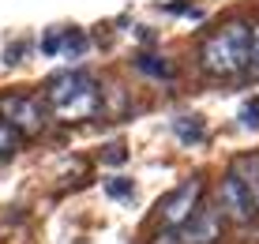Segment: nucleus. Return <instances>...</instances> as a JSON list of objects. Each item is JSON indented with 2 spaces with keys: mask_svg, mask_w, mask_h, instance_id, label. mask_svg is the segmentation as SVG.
Returning a JSON list of instances; mask_svg holds the SVG:
<instances>
[{
  "mask_svg": "<svg viewBox=\"0 0 259 244\" xmlns=\"http://www.w3.org/2000/svg\"><path fill=\"white\" fill-rule=\"evenodd\" d=\"M218 207H222V214H226V218H233V222H240V225L252 222L255 214H259L252 192L244 188V180H240L237 173H229V177L218 184Z\"/></svg>",
  "mask_w": 259,
  "mask_h": 244,
  "instance_id": "20e7f679",
  "label": "nucleus"
},
{
  "mask_svg": "<svg viewBox=\"0 0 259 244\" xmlns=\"http://www.w3.org/2000/svg\"><path fill=\"white\" fill-rule=\"evenodd\" d=\"M15 147H19V132H15L12 124L4 120V113H0V158H8Z\"/></svg>",
  "mask_w": 259,
  "mask_h": 244,
  "instance_id": "9d476101",
  "label": "nucleus"
},
{
  "mask_svg": "<svg viewBox=\"0 0 259 244\" xmlns=\"http://www.w3.org/2000/svg\"><path fill=\"white\" fill-rule=\"evenodd\" d=\"M233 173L244 180V188L252 192V199L259 207V158L255 154H244V158H237V166H233Z\"/></svg>",
  "mask_w": 259,
  "mask_h": 244,
  "instance_id": "6e6552de",
  "label": "nucleus"
},
{
  "mask_svg": "<svg viewBox=\"0 0 259 244\" xmlns=\"http://www.w3.org/2000/svg\"><path fill=\"white\" fill-rule=\"evenodd\" d=\"M222 237V207H195V214L181 225V244H214Z\"/></svg>",
  "mask_w": 259,
  "mask_h": 244,
  "instance_id": "39448f33",
  "label": "nucleus"
},
{
  "mask_svg": "<svg viewBox=\"0 0 259 244\" xmlns=\"http://www.w3.org/2000/svg\"><path fill=\"white\" fill-rule=\"evenodd\" d=\"M177 240H181V237H177ZM173 240V233H162V237H158V244H177Z\"/></svg>",
  "mask_w": 259,
  "mask_h": 244,
  "instance_id": "dca6fc26",
  "label": "nucleus"
},
{
  "mask_svg": "<svg viewBox=\"0 0 259 244\" xmlns=\"http://www.w3.org/2000/svg\"><path fill=\"white\" fill-rule=\"evenodd\" d=\"M41 53L57 60H75L79 53H87V34L75 26H53L41 34Z\"/></svg>",
  "mask_w": 259,
  "mask_h": 244,
  "instance_id": "0eeeda50",
  "label": "nucleus"
},
{
  "mask_svg": "<svg viewBox=\"0 0 259 244\" xmlns=\"http://www.w3.org/2000/svg\"><path fill=\"white\" fill-rule=\"evenodd\" d=\"M0 113L19 135H41L46 132V109L38 105V98L26 94H0Z\"/></svg>",
  "mask_w": 259,
  "mask_h": 244,
  "instance_id": "7ed1b4c3",
  "label": "nucleus"
},
{
  "mask_svg": "<svg viewBox=\"0 0 259 244\" xmlns=\"http://www.w3.org/2000/svg\"><path fill=\"white\" fill-rule=\"evenodd\" d=\"M240 116H244V124H248V128H259V102H248Z\"/></svg>",
  "mask_w": 259,
  "mask_h": 244,
  "instance_id": "2eb2a0df",
  "label": "nucleus"
},
{
  "mask_svg": "<svg viewBox=\"0 0 259 244\" xmlns=\"http://www.w3.org/2000/svg\"><path fill=\"white\" fill-rule=\"evenodd\" d=\"M248 71L259 75V26H252V45H248Z\"/></svg>",
  "mask_w": 259,
  "mask_h": 244,
  "instance_id": "ddd939ff",
  "label": "nucleus"
},
{
  "mask_svg": "<svg viewBox=\"0 0 259 244\" xmlns=\"http://www.w3.org/2000/svg\"><path fill=\"white\" fill-rule=\"evenodd\" d=\"M199 195H203V184H199V180H184V184L162 203V222L169 225V229L184 225V222L195 214V207H199Z\"/></svg>",
  "mask_w": 259,
  "mask_h": 244,
  "instance_id": "423d86ee",
  "label": "nucleus"
},
{
  "mask_svg": "<svg viewBox=\"0 0 259 244\" xmlns=\"http://www.w3.org/2000/svg\"><path fill=\"white\" fill-rule=\"evenodd\" d=\"M105 192H109L113 199H128V195H132V180H128V177H117V180H109V184H105Z\"/></svg>",
  "mask_w": 259,
  "mask_h": 244,
  "instance_id": "f8f14e48",
  "label": "nucleus"
},
{
  "mask_svg": "<svg viewBox=\"0 0 259 244\" xmlns=\"http://www.w3.org/2000/svg\"><path fill=\"white\" fill-rule=\"evenodd\" d=\"M248 45H252V26L244 23H226L222 30H214L199 49V64L207 75L229 79L240 75L248 68Z\"/></svg>",
  "mask_w": 259,
  "mask_h": 244,
  "instance_id": "f03ea898",
  "label": "nucleus"
},
{
  "mask_svg": "<svg viewBox=\"0 0 259 244\" xmlns=\"http://www.w3.org/2000/svg\"><path fill=\"white\" fill-rule=\"evenodd\" d=\"M102 161H109V166H124V161H128V150H124V143H113V147H105Z\"/></svg>",
  "mask_w": 259,
  "mask_h": 244,
  "instance_id": "4468645a",
  "label": "nucleus"
},
{
  "mask_svg": "<svg viewBox=\"0 0 259 244\" xmlns=\"http://www.w3.org/2000/svg\"><path fill=\"white\" fill-rule=\"evenodd\" d=\"M46 102L57 120L79 124L102 113V90H98L94 75H87V71H60L57 79H49Z\"/></svg>",
  "mask_w": 259,
  "mask_h": 244,
  "instance_id": "f257e3e1",
  "label": "nucleus"
},
{
  "mask_svg": "<svg viewBox=\"0 0 259 244\" xmlns=\"http://www.w3.org/2000/svg\"><path fill=\"white\" fill-rule=\"evenodd\" d=\"M139 71H147V75H158V79H169V75H173V68L162 64L158 57H139Z\"/></svg>",
  "mask_w": 259,
  "mask_h": 244,
  "instance_id": "9b49d317",
  "label": "nucleus"
},
{
  "mask_svg": "<svg viewBox=\"0 0 259 244\" xmlns=\"http://www.w3.org/2000/svg\"><path fill=\"white\" fill-rule=\"evenodd\" d=\"M173 132H177V139L188 143V147H195V143L207 139V128H203L199 116H177V120H173Z\"/></svg>",
  "mask_w": 259,
  "mask_h": 244,
  "instance_id": "1a4fd4ad",
  "label": "nucleus"
}]
</instances>
